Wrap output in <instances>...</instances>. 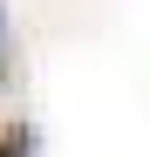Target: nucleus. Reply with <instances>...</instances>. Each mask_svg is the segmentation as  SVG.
Returning a JSON list of instances; mask_svg holds the SVG:
<instances>
[{"instance_id":"f257e3e1","label":"nucleus","mask_w":150,"mask_h":157,"mask_svg":"<svg viewBox=\"0 0 150 157\" xmlns=\"http://www.w3.org/2000/svg\"><path fill=\"white\" fill-rule=\"evenodd\" d=\"M0 157H21V150H14V144H0Z\"/></svg>"}]
</instances>
